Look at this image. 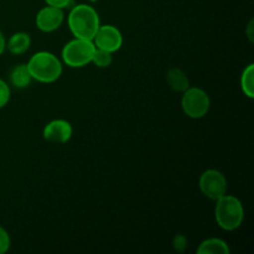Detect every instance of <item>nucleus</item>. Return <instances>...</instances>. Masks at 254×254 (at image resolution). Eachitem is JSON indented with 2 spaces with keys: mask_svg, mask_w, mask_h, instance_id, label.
Returning a JSON list of instances; mask_svg holds the SVG:
<instances>
[{
  "mask_svg": "<svg viewBox=\"0 0 254 254\" xmlns=\"http://www.w3.org/2000/svg\"><path fill=\"white\" fill-rule=\"evenodd\" d=\"M68 26L76 37L93 41L101 24L98 14L93 7L86 4H79L69 12Z\"/></svg>",
  "mask_w": 254,
  "mask_h": 254,
  "instance_id": "f257e3e1",
  "label": "nucleus"
},
{
  "mask_svg": "<svg viewBox=\"0 0 254 254\" xmlns=\"http://www.w3.org/2000/svg\"><path fill=\"white\" fill-rule=\"evenodd\" d=\"M26 66L32 79H36L42 83L55 82L62 73L61 62L51 52L41 51L32 55Z\"/></svg>",
  "mask_w": 254,
  "mask_h": 254,
  "instance_id": "f03ea898",
  "label": "nucleus"
},
{
  "mask_svg": "<svg viewBox=\"0 0 254 254\" xmlns=\"http://www.w3.org/2000/svg\"><path fill=\"white\" fill-rule=\"evenodd\" d=\"M216 203L215 217L217 225L225 231H235L242 225L245 218V210L242 202L235 196L225 195Z\"/></svg>",
  "mask_w": 254,
  "mask_h": 254,
  "instance_id": "7ed1b4c3",
  "label": "nucleus"
},
{
  "mask_svg": "<svg viewBox=\"0 0 254 254\" xmlns=\"http://www.w3.org/2000/svg\"><path fill=\"white\" fill-rule=\"evenodd\" d=\"M94 50H96V46L93 41L76 37L64 45L62 50V60L67 66L73 67V68L83 67L92 62Z\"/></svg>",
  "mask_w": 254,
  "mask_h": 254,
  "instance_id": "20e7f679",
  "label": "nucleus"
},
{
  "mask_svg": "<svg viewBox=\"0 0 254 254\" xmlns=\"http://www.w3.org/2000/svg\"><path fill=\"white\" fill-rule=\"evenodd\" d=\"M181 107L186 116L190 118H202L210 109V98L203 89L198 87H189L181 98Z\"/></svg>",
  "mask_w": 254,
  "mask_h": 254,
  "instance_id": "39448f33",
  "label": "nucleus"
},
{
  "mask_svg": "<svg viewBox=\"0 0 254 254\" xmlns=\"http://www.w3.org/2000/svg\"><path fill=\"white\" fill-rule=\"evenodd\" d=\"M200 190L206 197L211 200H218L227 192V180L225 175L218 170H207L201 175Z\"/></svg>",
  "mask_w": 254,
  "mask_h": 254,
  "instance_id": "423d86ee",
  "label": "nucleus"
},
{
  "mask_svg": "<svg viewBox=\"0 0 254 254\" xmlns=\"http://www.w3.org/2000/svg\"><path fill=\"white\" fill-rule=\"evenodd\" d=\"M93 41L97 49L106 50L113 54L118 51L123 45V36L121 31L113 25H103V26H99Z\"/></svg>",
  "mask_w": 254,
  "mask_h": 254,
  "instance_id": "0eeeda50",
  "label": "nucleus"
},
{
  "mask_svg": "<svg viewBox=\"0 0 254 254\" xmlns=\"http://www.w3.org/2000/svg\"><path fill=\"white\" fill-rule=\"evenodd\" d=\"M64 22V11L61 7L49 6L44 7L36 15V26L44 32H51L59 29Z\"/></svg>",
  "mask_w": 254,
  "mask_h": 254,
  "instance_id": "6e6552de",
  "label": "nucleus"
},
{
  "mask_svg": "<svg viewBox=\"0 0 254 254\" xmlns=\"http://www.w3.org/2000/svg\"><path fill=\"white\" fill-rule=\"evenodd\" d=\"M73 129L69 122L64 119H55L50 122L44 129V138L52 143L64 144L71 139Z\"/></svg>",
  "mask_w": 254,
  "mask_h": 254,
  "instance_id": "1a4fd4ad",
  "label": "nucleus"
},
{
  "mask_svg": "<svg viewBox=\"0 0 254 254\" xmlns=\"http://www.w3.org/2000/svg\"><path fill=\"white\" fill-rule=\"evenodd\" d=\"M166 81H168L170 88L175 92H183L184 93L190 87L188 76L180 68L169 69L168 74H166Z\"/></svg>",
  "mask_w": 254,
  "mask_h": 254,
  "instance_id": "9d476101",
  "label": "nucleus"
},
{
  "mask_svg": "<svg viewBox=\"0 0 254 254\" xmlns=\"http://www.w3.org/2000/svg\"><path fill=\"white\" fill-rule=\"evenodd\" d=\"M30 45H31V39L26 32H16L9 39L6 47L11 54L22 55L29 50Z\"/></svg>",
  "mask_w": 254,
  "mask_h": 254,
  "instance_id": "9b49d317",
  "label": "nucleus"
},
{
  "mask_svg": "<svg viewBox=\"0 0 254 254\" xmlns=\"http://www.w3.org/2000/svg\"><path fill=\"white\" fill-rule=\"evenodd\" d=\"M230 247L220 238H210L203 241L198 247V254H230Z\"/></svg>",
  "mask_w": 254,
  "mask_h": 254,
  "instance_id": "f8f14e48",
  "label": "nucleus"
},
{
  "mask_svg": "<svg viewBox=\"0 0 254 254\" xmlns=\"http://www.w3.org/2000/svg\"><path fill=\"white\" fill-rule=\"evenodd\" d=\"M31 81L32 77L26 64H17L10 73V82L16 88H26L27 86H30Z\"/></svg>",
  "mask_w": 254,
  "mask_h": 254,
  "instance_id": "ddd939ff",
  "label": "nucleus"
},
{
  "mask_svg": "<svg viewBox=\"0 0 254 254\" xmlns=\"http://www.w3.org/2000/svg\"><path fill=\"white\" fill-rule=\"evenodd\" d=\"M241 88L248 98L254 97V64H250L241 77Z\"/></svg>",
  "mask_w": 254,
  "mask_h": 254,
  "instance_id": "4468645a",
  "label": "nucleus"
},
{
  "mask_svg": "<svg viewBox=\"0 0 254 254\" xmlns=\"http://www.w3.org/2000/svg\"><path fill=\"white\" fill-rule=\"evenodd\" d=\"M112 61H113V56H112V52L106 51V50L97 49L94 50L93 57H92V62L96 64L97 67H101V68H106V67L111 66Z\"/></svg>",
  "mask_w": 254,
  "mask_h": 254,
  "instance_id": "2eb2a0df",
  "label": "nucleus"
},
{
  "mask_svg": "<svg viewBox=\"0 0 254 254\" xmlns=\"http://www.w3.org/2000/svg\"><path fill=\"white\" fill-rule=\"evenodd\" d=\"M10 99V88L2 79H0V108L5 107Z\"/></svg>",
  "mask_w": 254,
  "mask_h": 254,
  "instance_id": "dca6fc26",
  "label": "nucleus"
},
{
  "mask_svg": "<svg viewBox=\"0 0 254 254\" xmlns=\"http://www.w3.org/2000/svg\"><path fill=\"white\" fill-rule=\"evenodd\" d=\"M10 247L9 233L0 226V254L5 253Z\"/></svg>",
  "mask_w": 254,
  "mask_h": 254,
  "instance_id": "f3484780",
  "label": "nucleus"
},
{
  "mask_svg": "<svg viewBox=\"0 0 254 254\" xmlns=\"http://www.w3.org/2000/svg\"><path fill=\"white\" fill-rule=\"evenodd\" d=\"M45 1L47 2V5H51V6H56V7H61V9H64V7L68 6L71 0H45Z\"/></svg>",
  "mask_w": 254,
  "mask_h": 254,
  "instance_id": "a211bd4d",
  "label": "nucleus"
},
{
  "mask_svg": "<svg viewBox=\"0 0 254 254\" xmlns=\"http://www.w3.org/2000/svg\"><path fill=\"white\" fill-rule=\"evenodd\" d=\"M5 49H6V42H5L4 35H2L1 31H0V55H2V52L5 51Z\"/></svg>",
  "mask_w": 254,
  "mask_h": 254,
  "instance_id": "6ab92c4d",
  "label": "nucleus"
},
{
  "mask_svg": "<svg viewBox=\"0 0 254 254\" xmlns=\"http://www.w3.org/2000/svg\"><path fill=\"white\" fill-rule=\"evenodd\" d=\"M252 29H253V20L250 22V25H248V37H250L251 41H253V32H252Z\"/></svg>",
  "mask_w": 254,
  "mask_h": 254,
  "instance_id": "aec40b11",
  "label": "nucleus"
},
{
  "mask_svg": "<svg viewBox=\"0 0 254 254\" xmlns=\"http://www.w3.org/2000/svg\"><path fill=\"white\" fill-rule=\"evenodd\" d=\"M88 1H91V2H94V1H97V0H88Z\"/></svg>",
  "mask_w": 254,
  "mask_h": 254,
  "instance_id": "412c9836",
  "label": "nucleus"
}]
</instances>
